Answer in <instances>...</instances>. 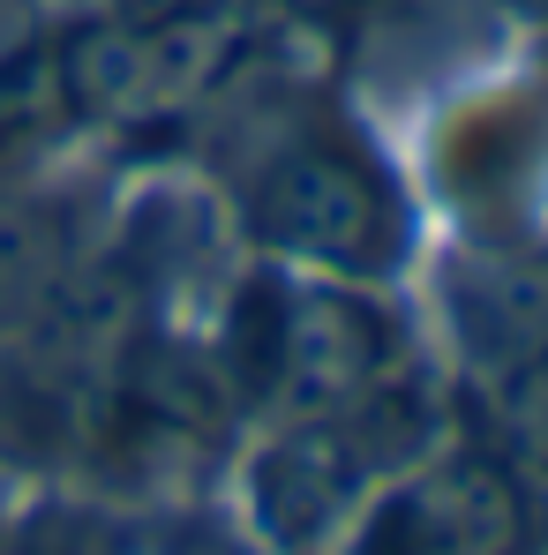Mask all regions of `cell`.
<instances>
[{"label": "cell", "mask_w": 548, "mask_h": 555, "mask_svg": "<svg viewBox=\"0 0 548 555\" xmlns=\"http://www.w3.org/2000/svg\"><path fill=\"white\" fill-rule=\"evenodd\" d=\"M354 555H534V495L511 451L451 443L383 480L354 526Z\"/></svg>", "instance_id": "4"}, {"label": "cell", "mask_w": 548, "mask_h": 555, "mask_svg": "<svg viewBox=\"0 0 548 555\" xmlns=\"http://www.w3.org/2000/svg\"><path fill=\"white\" fill-rule=\"evenodd\" d=\"M226 53V30L211 8L174 15V23H120V15H84L53 46V83L76 120L98 128H136L166 105H181Z\"/></svg>", "instance_id": "5"}, {"label": "cell", "mask_w": 548, "mask_h": 555, "mask_svg": "<svg viewBox=\"0 0 548 555\" xmlns=\"http://www.w3.org/2000/svg\"><path fill=\"white\" fill-rule=\"evenodd\" d=\"M218 375L248 405L316 421V413H354L375 390L406 383V338L391 308H375L346 278H323V285L248 278L226 323Z\"/></svg>", "instance_id": "1"}, {"label": "cell", "mask_w": 548, "mask_h": 555, "mask_svg": "<svg viewBox=\"0 0 548 555\" xmlns=\"http://www.w3.org/2000/svg\"><path fill=\"white\" fill-rule=\"evenodd\" d=\"M285 8H331V0H285Z\"/></svg>", "instance_id": "11"}, {"label": "cell", "mask_w": 548, "mask_h": 555, "mask_svg": "<svg viewBox=\"0 0 548 555\" xmlns=\"http://www.w3.org/2000/svg\"><path fill=\"white\" fill-rule=\"evenodd\" d=\"M421 405L406 383L375 390L354 413H316V421H293L285 436H271L256 465H248V511H256V533L285 555H308L316 541H331L354 511H361L368 480L375 473H398L421 443Z\"/></svg>", "instance_id": "3"}, {"label": "cell", "mask_w": 548, "mask_h": 555, "mask_svg": "<svg viewBox=\"0 0 548 555\" xmlns=\"http://www.w3.org/2000/svg\"><path fill=\"white\" fill-rule=\"evenodd\" d=\"M203 0H91V15H120V23H174V15H195Z\"/></svg>", "instance_id": "10"}, {"label": "cell", "mask_w": 548, "mask_h": 555, "mask_svg": "<svg viewBox=\"0 0 548 555\" xmlns=\"http://www.w3.org/2000/svg\"><path fill=\"white\" fill-rule=\"evenodd\" d=\"M68 263V210L53 195H0V323L46 308Z\"/></svg>", "instance_id": "6"}, {"label": "cell", "mask_w": 548, "mask_h": 555, "mask_svg": "<svg viewBox=\"0 0 548 555\" xmlns=\"http://www.w3.org/2000/svg\"><path fill=\"white\" fill-rule=\"evenodd\" d=\"M241 210H248L256 248H271L285 263H308L323 278H346V285L398 271L406 233H413L406 203H398V181L346 128L278 135L264 151V166L248 173Z\"/></svg>", "instance_id": "2"}, {"label": "cell", "mask_w": 548, "mask_h": 555, "mask_svg": "<svg viewBox=\"0 0 548 555\" xmlns=\"http://www.w3.org/2000/svg\"><path fill=\"white\" fill-rule=\"evenodd\" d=\"M38 53V8L30 0H0V83H15Z\"/></svg>", "instance_id": "9"}, {"label": "cell", "mask_w": 548, "mask_h": 555, "mask_svg": "<svg viewBox=\"0 0 548 555\" xmlns=\"http://www.w3.org/2000/svg\"><path fill=\"white\" fill-rule=\"evenodd\" d=\"M8 555H120V541L98 518H38Z\"/></svg>", "instance_id": "8"}, {"label": "cell", "mask_w": 548, "mask_h": 555, "mask_svg": "<svg viewBox=\"0 0 548 555\" xmlns=\"http://www.w3.org/2000/svg\"><path fill=\"white\" fill-rule=\"evenodd\" d=\"M496 428H504L511 465L548 473V361L496 369Z\"/></svg>", "instance_id": "7"}]
</instances>
